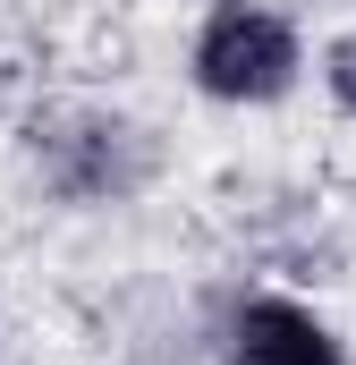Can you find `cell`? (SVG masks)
<instances>
[{
    "instance_id": "obj_1",
    "label": "cell",
    "mask_w": 356,
    "mask_h": 365,
    "mask_svg": "<svg viewBox=\"0 0 356 365\" xmlns=\"http://www.w3.org/2000/svg\"><path fill=\"white\" fill-rule=\"evenodd\" d=\"M305 34L271 0H212L187 43V86L221 110H271L305 86Z\"/></svg>"
},
{
    "instance_id": "obj_2",
    "label": "cell",
    "mask_w": 356,
    "mask_h": 365,
    "mask_svg": "<svg viewBox=\"0 0 356 365\" xmlns=\"http://www.w3.org/2000/svg\"><path fill=\"white\" fill-rule=\"evenodd\" d=\"M34 170L51 195L68 204H127L136 187L153 179V136L127 119V110H93V102H68V110H43L34 136H26Z\"/></svg>"
},
{
    "instance_id": "obj_3",
    "label": "cell",
    "mask_w": 356,
    "mask_h": 365,
    "mask_svg": "<svg viewBox=\"0 0 356 365\" xmlns=\"http://www.w3.org/2000/svg\"><path fill=\"white\" fill-rule=\"evenodd\" d=\"M212 349H221V365H348L340 323H331L314 297H288V289H246V297H229Z\"/></svg>"
},
{
    "instance_id": "obj_4",
    "label": "cell",
    "mask_w": 356,
    "mask_h": 365,
    "mask_svg": "<svg viewBox=\"0 0 356 365\" xmlns=\"http://www.w3.org/2000/svg\"><path fill=\"white\" fill-rule=\"evenodd\" d=\"M314 77H323V93H331V102H340V110L356 119V26L323 43V60H314Z\"/></svg>"
}]
</instances>
